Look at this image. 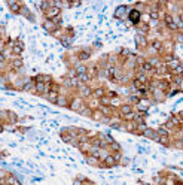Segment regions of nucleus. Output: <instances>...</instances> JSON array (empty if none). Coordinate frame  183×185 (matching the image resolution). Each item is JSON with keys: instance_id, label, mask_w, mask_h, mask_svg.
I'll use <instances>...</instances> for the list:
<instances>
[{"instance_id": "1", "label": "nucleus", "mask_w": 183, "mask_h": 185, "mask_svg": "<svg viewBox=\"0 0 183 185\" xmlns=\"http://www.w3.org/2000/svg\"><path fill=\"white\" fill-rule=\"evenodd\" d=\"M60 14H61V9H58L55 6H49V9L45 12V16H46V20H52L55 16H58Z\"/></svg>"}, {"instance_id": "2", "label": "nucleus", "mask_w": 183, "mask_h": 185, "mask_svg": "<svg viewBox=\"0 0 183 185\" xmlns=\"http://www.w3.org/2000/svg\"><path fill=\"white\" fill-rule=\"evenodd\" d=\"M164 23H165V25H167L170 30H177V25L174 24V20H173L171 14H165L164 15Z\"/></svg>"}, {"instance_id": "3", "label": "nucleus", "mask_w": 183, "mask_h": 185, "mask_svg": "<svg viewBox=\"0 0 183 185\" xmlns=\"http://www.w3.org/2000/svg\"><path fill=\"white\" fill-rule=\"evenodd\" d=\"M83 106H85V104H83L82 99H73V100H72V103L68 104V108H70L72 111H76V112H79Z\"/></svg>"}, {"instance_id": "4", "label": "nucleus", "mask_w": 183, "mask_h": 185, "mask_svg": "<svg viewBox=\"0 0 183 185\" xmlns=\"http://www.w3.org/2000/svg\"><path fill=\"white\" fill-rule=\"evenodd\" d=\"M127 15H128V8L127 6H119L115 11V18H118V20H124Z\"/></svg>"}, {"instance_id": "5", "label": "nucleus", "mask_w": 183, "mask_h": 185, "mask_svg": "<svg viewBox=\"0 0 183 185\" xmlns=\"http://www.w3.org/2000/svg\"><path fill=\"white\" fill-rule=\"evenodd\" d=\"M143 136L155 140V142H158V139H159V134L156 133V130H152V128H146V130L143 131Z\"/></svg>"}, {"instance_id": "6", "label": "nucleus", "mask_w": 183, "mask_h": 185, "mask_svg": "<svg viewBox=\"0 0 183 185\" xmlns=\"http://www.w3.org/2000/svg\"><path fill=\"white\" fill-rule=\"evenodd\" d=\"M128 16H129V20H131V23L138 24V23H140V16H142V14L138 12V11H136V9H133L131 12L128 14Z\"/></svg>"}, {"instance_id": "7", "label": "nucleus", "mask_w": 183, "mask_h": 185, "mask_svg": "<svg viewBox=\"0 0 183 185\" xmlns=\"http://www.w3.org/2000/svg\"><path fill=\"white\" fill-rule=\"evenodd\" d=\"M77 88H79V93L82 94V97H88V96H91V94H92V90H91V88H89L88 85L81 84Z\"/></svg>"}, {"instance_id": "8", "label": "nucleus", "mask_w": 183, "mask_h": 185, "mask_svg": "<svg viewBox=\"0 0 183 185\" xmlns=\"http://www.w3.org/2000/svg\"><path fill=\"white\" fill-rule=\"evenodd\" d=\"M7 6L11 8V11L12 12H15V14H20L21 12V3H18V2H14V0H9V2H7Z\"/></svg>"}, {"instance_id": "9", "label": "nucleus", "mask_w": 183, "mask_h": 185, "mask_svg": "<svg viewBox=\"0 0 183 185\" xmlns=\"http://www.w3.org/2000/svg\"><path fill=\"white\" fill-rule=\"evenodd\" d=\"M116 164H118V163H116L115 160H113L112 154H110V155H107V157L101 161V166H103V167H113V166H116Z\"/></svg>"}, {"instance_id": "10", "label": "nucleus", "mask_w": 183, "mask_h": 185, "mask_svg": "<svg viewBox=\"0 0 183 185\" xmlns=\"http://www.w3.org/2000/svg\"><path fill=\"white\" fill-rule=\"evenodd\" d=\"M43 29H45L46 31H49V33H54L57 30V25L51 20H45V23H43Z\"/></svg>"}, {"instance_id": "11", "label": "nucleus", "mask_w": 183, "mask_h": 185, "mask_svg": "<svg viewBox=\"0 0 183 185\" xmlns=\"http://www.w3.org/2000/svg\"><path fill=\"white\" fill-rule=\"evenodd\" d=\"M33 91L37 93V94H43V93H45V82H43V81H36Z\"/></svg>"}, {"instance_id": "12", "label": "nucleus", "mask_w": 183, "mask_h": 185, "mask_svg": "<svg viewBox=\"0 0 183 185\" xmlns=\"http://www.w3.org/2000/svg\"><path fill=\"white\" fill-rule=\"evenodd\" d=\"M136 43H137V46L144 48V46L147 45V40H146V36H144V34H138V36H136Z\"/></svg>"}, {"instance_id": "13", "label": "nucleus", "mask_w": 183, "mask_h": 185, "mask_svg": "<svg viewBox=\"0 0 183 185\" xmlns=\"http://www.w3.org/2000/svg\"><path fill=\"white\" fill-rule=\"evenodd\" d=\"M86 163L91 164V166H95V167H100L101 166V161L98 160L97 157H94V155H88V157H86Z\"/></svg>"}, {"instance_id": "14", "label": "nucleus", "mask_w": 183, "mask_h": 185, "mask_svg": "<svg viewBox=\"0 0 183 185\" xmlns=\"http://www.w3.org/2000/svg\"><path fill=\"white\" fill-rule=\"evenodd\" d=\"M55 104H58V106H68V102H67V97L66 96H63V94H58V97H57V102H55Z\"/></svg>"}, {"instance_id": "15", "label": "nucleus", "mask_w": 183, "mask_h": 185, "mask_svg": "<svg viewBox=\"0 0 183 185\" xmlns=\"http://www.w3.org/2000/svg\"><path fill=\"white\" fill-rule=\"evenodd\" d=\"M91 96H92L94 99H98V100H100V99L103 97V96H104V90H103V88H97V90H94V91H92V94H91Z\"/></svg>"}, {"instance_id": "16", "label": "nucleus", "mask_w": 183, "mask_h": 185, "mask_svg": "<svg viewBox=\"0 0 183 185\" xmlns=\"http://www.w3.org/2000/svg\"><path fill=\"white\" fill-rule=\"evenodd\" d=\"M158 143H161L162 146H170V136H159Z\"/></svg>"}, {"instance_id": "17", "label": "nucleus", "mask_w": 183, "mask_h": 185, "mask_svg": "<svg viewBox=\"0 0 183 185\" xmlns=\"http://www.w3.org/2000/svg\"><path fill=\"white\" fill-rule=\"evenodd\" d=\"M129 112H133L131 104H121V113L122 115H127V113H129Z\"/></svg>"}, {"instance_id": "18", "label": "nucleus", "mask_w": 183, "mask_h": 185, "mask_svg": "<svg viewBox=\"0 0 183 185\" xmlns=\"http://www.w3.org/2000/svg\"><path fill=\"white\" fill-rule=\"evenodd\" d=\"M75 70H76V75L79 76V75H83V73H86V66H83V64H77L76 67H75Z\"/></svg>"}, {"instance_id": "19", "label": "nucleus", "mask_w": 183, "mask_h": 185, "mask_svg": "<svg viewBox=\"0 0 183 185\" xmlns=\"http://www.w3.org/2000/svg\"><path fill=\"white\" fill-rule=\"evenodd\" d=\"M46 97H48V100H49L51 103H55V102H57V97H58V93L51 90V91L48 93V96H46Z\"/></svg>"}, {"instance_id": "20", "label": "nucleus", "mask_w": 183, "mask_h": 185, "mask_svg": "<svg viewBox=\"0 0 183 185\" xmlns=\"http://www.w3.org/2000/svg\"><path fill=\"white\" fill-rule=\"evenodd\" d=\"M89 57H91V52H89V51H82V52H79V55H77V58H79L81 61L88 60Z\"/></svg>"}, {"instance_id": "21", "label": "nucleus", "mask_w": 183, "mask_h": 185, "mask_svg": "<svg viewBox=\"0 0 183 185\" xmlns=\"http://www.w3.org/2000/svg\"><path fill=\"white\" fill-rule=\"evenodd\" d=\"M88 108L92 109V111L98 109V108H100V100H98V99H92V100L89 102V106H88Z\"/></svg>"}, {"instance_id": "22", "label": "nucleus", "mask_w": 183, "mask_h": 185, "mask_svg": "<svg viewBox=\"0 0 183 185\" xmlns=\"http://www.w3.org/2000/svg\"><path fill=\"white\" fill-rule=\"evenodd\" d=\"M91 117H92V118H94L95 121H101L104 115H103V113H101V112H100L98 109H95V111H92V115H91Z\"/></svg>"}, {"instance_id": "23", "label": "nucleus", "mask_w": 183, "mask_h": 185, "mask_svg": "<svg viewBox=\"0 0 183 185\" xmlns=\"http://www.w3.org/2000/svg\"><path fill=\"white\" fill-rule=\"evenodd\" d=\"M150 46L153 48V51H161V49H162V43H161L159 40H152Z\"/></svg>"}, {"instance_id": "24", "label": "nucleus", "mask_w": 183, "mask_h": 185, "mask_svg": "<svg viewBox=\"0 0 183 185\" xmlns=\"http://www.w3.org/2000/svg\"><path fill=\"white\" fill-rule=\"evenodd\" d=\"M79 113H82V115H85V117H91V115H92V109H89L88 106H83V108L79 111Z\"/></svg>"}, {"instance_id": "25", "label": "nucleus", "mask_w": 183, "mask_h": 185, "mask_svg": "<svg viewBox=\"0 0 183 185\" xmlns=\"http://www.w3.org/2000/svg\"><path fill=\"white\" fill-rule=\"evenodd\" d=\"M149 16H150V20H153V21L159 20V11H156V9L149 11Z\"/></svg>"}, {"instance_id": "26", "label": "nucleus", "mask_w": 183, "mask_h": 185, "mask_svg": "<svg viewBox=\"0 0 183 185\" xmlns=\"http://www.w3.org/2000/svg\"><path fill=\"white\" fill-rule=\"evenodd\" d=\"M156 133H158L159 136H170V131H168L167 128H165L164 126H161L158 130H156Z\"/></svg>"}, {"instance_id": "27", "label": "nucleus", "mask_w": 183, "mask_h": 185, "mask_svg": "<svg viewBox=\"0 0 183 185\" xmlns=\"http://www.w3.org/2000/svg\"><path fill=\"white\" fill-rule=\"evenodd\" d=\"M125 127H127V130H129V131H134V130H136V122H134V121H128L127 124H125Z\"/></svg>"}, {"instance_id": "28", "label": "nucleus", "mask_w": 183, "mask_h": 185, "mask_svg": "<svg viewBox=\"0 0 183 185\" xmlns=\"http://www.w3.org/2000/svg\"><path fill=\"white\" fill-rule=\"evenodd\" d=\"M12 51H14V52H16V54H20V52L22 51V45H21V43H15L14 48H12Z\"/></svg>"}, {"instance_id": "29", "label": "nucleus", "mask_w": 183, "mask_h": 185, "mask_svg": "<svg viewBox=\"0 0 183 185\" xmlns=\"http://www.w3.org/2000/svg\"><path fill=\"white\" fill-rule=\"evenodd\" d=\"M110 148H112L115 152H119V151H121V146H119V143H116L115 140H113V142L110 143Z\"/></svg>"}, {"instance_id": "30", "label": "nucleus", "mask_w": 183, "mask_h": 185, "mask_svg": "<svg viewBox=\"0 0 183 185\" xmlns=\"http://www.w3.org/2000/svg\"><path fill=\"white\" fill-rule=\"evenodd\" d=\"M12 66H14V67H22V60H21V58H15V60L12 61Z\"/></svg>"}, {"instance_id": "31", "label": "nucleus", "mask_w": 183, "mask_h": 185, "mask_svg": "<svg viewBox=\"0 0 183 185\" xmlns=\"http://www.w3.org/2000/svg\"><path fill=\"white\" fill-rule=\"evenodd\" d=\"M77 79H79V82L82 81V82H86V81H89V76H88V73H83V75H79L77 76Z\"/></svg>"}, {"instance_id": "32", "label": "nucleus", "mask_w": 183, "mask_h": 185, "mask_svg": "<svg viewBox=\"0 0 183 185\" xmlns=\"http://www.w3.org/2000/svg\"><path fill=\"white\" fill-rule=\"evenodd\" d=\"M153 93H155V97H156V99L164 100V96H162V94H164V91H161V90H155Z\"/></svg>"}, {"instance_id": "33", "label": "nucleus", "mask_w": 183, "mask_h": 185, "mask_svg": "<svg viewBox=\"0 0 183 185\" xmlns=\"http://www.w3.org/2000/svg\"><path fill=\"white\" fill-rule=\"evenodd\" d=\"M112 157H113V160H115L116 163L122 160V155H121V152H115V154H112Z\"/></svg>"}, {"instance_id": "34", "label": "nucleus", "mask_w": 183, "mask_h": 185, "mask_svg": "<svg viewBox=\"0 0 183 185\" xmlns=\"http://www.w3.org/2000/svg\"><path fill=\"white\" fill-rule=\"evenodd\" d=\"M138 100H140V99H138V96H134V94L129 96V102H131V103H138Z\"/></svg>"}, {"instance_id": "35", "label": "nucleus", "mask_w": 183, "mask_h": 185, "mask_svg": "<svg viewBox=\"0 0 183 185\" xmlns=\"http://www.w3.org/2000/svg\"><path fill=\"white\" fill-rule=\"evenodd\" d=\"M174 146H176V148H182V140H176V142H174Z\"/></svg>"}, {"instance_id": "36", "label": "nucleus", "mask_w": 183, "mask_h": 185, "mask_svg": "<svg viewBox=\"0 0 183 185\" xmlns=\"http://www.w3.org/2000/svg\"><path fill=\"white\" fill-rule=\"evenodd\" d=\"M6 178V172L5 170H0V179H5Z\"/></svg>"}, {"instance_id": "37", "label": "nucleus", "mask_w": 183, "mask_h": 185, "mask_svg": "<svg viewBox=\"0 0 183 185\" xmlns=\"http://www.w3.org/2000/svg\"><path fill=\"white\" fill-rule=\"evenodd\" d=\"M0 63H5V55H3V52H0Z\"/></svg>"}, {"instance_id": "38", "label": "nucleus", "mask_w": 183, "mask_h": 185, "mask_svg": "<svg viewBox=\"0 0 183 185\" xmlns=\"http://www.w3.org/2000/svg\"><path fill=\"white\" fill-rule=\"evenodd\" d=\"M73 185H82V181H75Z\"/></svg>"}, {"instance_id": "39", "label": "nucleus", "mask_w": 183, "mask_h": 185, "mask_svg": "<svg viewBox=\"0 0 183 185\" xmlns=\"http://www.w3.org/2000/svg\"><path fill=\"white\" fill-rule=\"evenodd\" d=\"M3 128H5V127H3L2 124H0V133H2V131H3Z\"/></svg>"}, {"instance_id": "40", "label": "nucleus", "mask_w": 183, "mask_h": 185, "mask_svg": "<svg viewBox=\"0 0 183 185\" xmlns=\"http://www.w3.org/2000/svg\"><path fill=\"white\" fill-rule=\"evenodd\" d=\"M3 66H5V63H0V69H2Z\"/></svg>"}, {"instance_id": "41", "label": "nucleus", "mask_w": 183, "mask_h": 185, "mask_svg": "<svg viewBox=\"0 0 183 185\" xmlns=\"http://www.w3.org/2000/svg\"><path fill=\"white\" fill-rule=\"evenodd\" d=\"M161 185H165V184H164V182H162V184H161Z\"/></svg>"}, {"instance_id": "42", "label": "nucleus", "mask_w": 183, "mask_h": 185, "mask_svg": "<svg viewBox=\"0 0 183 185\" xmlns=\"http://www.w3.org/2000/svg\"><path fill=\"white\" fill-rule=\"evenodd\" d=\"M144 185H146V184H144Z\"/></svg>"}]
</instances>
